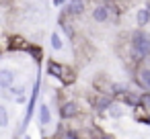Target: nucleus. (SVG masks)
<instances>
[{
	"mask_svg": "<svg viewBox=\"0 0 150 139\" xmlns=\"http://www.w3.org/2000/svg\"><path fill=\"white\" fill-rule=\"evenodd\" d=\"M129 43L134 51V66H142V61L150 57V35L142 29H136L129 35Z\"/></svg>",
	"mask_w": 150,
	"mask_h": 139,
	"instance_id": "1",
	"label": "nucleus"
},
{
	"mask_svg": "<svg viewBox=\"0 0 150 139\" xmlns=\"http://www.w3.org/2000/svg\"><path fill=\"white\" fill-rule=\"evenodd\" d=\"M45 72L50 76H54L56 80H60L62 84H72L76 80V72L68 66V64H62V61H56V59H50L47 66H45Z\"/></svg>",
	"mask_w": 150,
	"mask_h": 139,
	"instance_id": "2",
	"label": "nucleus"
},
{
	"mask_svg": "<svg viewBox=\"0 0 150 139\" xmlns=\"http://www.w3.org/2000/svg\"><path fill=\"white\" fill-rule=\"evenodd\" d=\"M111 17H115V15H113V6H111V2L95 4L93 10H91V19H93L95 23H107Z\"/></svg>",
	"mask_w": 150,
	"mask_h": 139,
	"instance_id": "3",
	"label": "nucleus"
},
{
	"mask_svg": "<svg viewBox=\"0 0 150 139\" xmlns=\"http://www.w3.org/2000/svg\"><path fill=\"white\" fill-rule=\"evenodd\" d=\"M82 115V110H80V104L76 102V100H66L64 104H60V117L64 119V121H72V119H78Z\"/></svg>",
	"mask_w": 150,
	"mask_h": 139,
	"instance_id": "4",
	"label": "nucleus"
},
{
	"mask_svg": "<svg viewBox=\"0 0 150 139\" xmlns=\"http://www.w3.org/2000/svg\"><path fill=\"white\" fill-rule=\"evenodd\" d=\"M84 10H86V2H82V0H72V2H68L64 6L62 17H66V19H80L84 15Z\"/></svg>",
	"mask_w": 150,
	"mask_h": 139,
	"instance_id": "5",
	"label": "nucleus"
},
{
	"mask_svg": "<svg viewBox=\"0 0 150 139\" xmlns=\"http://www.w3.org/2000/svg\"><path fill=\"white\" fill-rule=\"evenodd\" d=\"M113 102H115V98L113 96H107V94H99L97 92V94L91 96V104H93L95 112H107Z\"/></svg>",
	"mask_w": 150,
	"mask_h": 139,
	"instance_id": "6",
	"label": "nucleus"
},
{
	"mask_svg": "<svg viewBox=\"0 0 150 139\" xmlns=\"http://www.w3.org/2000/svg\"><path fill=\"white\" fill-rule=\"evenodd\" d=\"M136 84L150 92V64H142L136 70Z\"/></svg>",
	"mask_w": 150,
	"mask_h": 139,
	"instance_id": "7",
	"label": "nucleus"
},
{
	"mask_svg": "<svg viewBox=\"0 0 150 139\" xmlns=\"http://www.w3.org/2000/svg\"><path fill=\"white\" fill-rule=\"evenodd\" d=\"M95 90L99 94H107V96H113V86L115 82H111L107 76H95Z\"/></svg>",
	"mask_w": 150,
	"mask_h": 139,
	"instance_id": "8",
	"label": "nucleus"
},
{
	"mask_svg": "<svg viewBox=\"0 0 150 139\" xmlns=\"http://www.w3.org/2000/svg\"><path fill=\"white\" fill-rule=\"evenodd\" d=\"M15 80H17V74L11 68H2V70H0V86H2L4 90H11L15 86Z\"/></svg>",
	"mask_w": 150,
	"mask_h": 139,
	"instance_id": "9",
	"label": "nucleus"
},
{
	"mask_svg": "<svg viewBox=\"0 0 150 139\" xmlns=\"http://www.w3.org/2000/svg\"><path fill=\"white\" fill-rule=\"evenodd\" d=\"M8 45H11L13 51H27V49L31 47L21 35H8Z\"/></svg>",
	"mask_w": 150,
	"mask_h": 139,
	"instance_id": "10",
	"label": "nucleus"
},
{
	"mask_svg": "<svg viewBox=\"0 0 150 139\" xmlns=\"http://www.w3.org/2000/svg\"><path fill=\"white\" fill-rule=\"evenodd\" d=\"M134 112H132V117L138 121V123H144V125H150V112H148V108L144 106V104H138L136 108H132Z\"/></svg>",
	"mask_w": 150,
	"mask_h": 139,
	"instance_id": "11",
	"label": "nucleus"
},
{
	"mask_svg": "<svg viewBox=\"0 0 150 139\" xmlns=\"http://www.w3.org/2000/svg\"><path fill=\"white\" fill-rule=\"evenodd\" d=\"M136 23L138 27H146L150 23V2H146L138 13H136Z\"/></svg>",
	"mask_w": 150,
	"mask_h": 139,
	"instance_id": "12",
	"label": "nucleus"
},
{
	"mask_svg": "<svg viewBox=\"0 0 150 139\" xmlns=\"http://www.w3.org/2000/svg\"><path fill=\"white\" fill-rule=\"evenodd\" d=\"M105 115H107L109 119H121V117L125 115V106H123L121 102H117V100H115V102L109 106V110H107Z\"/></svg>",
	"mask_w": 150,
	"mask_h": 139,
	"instance_id": "13",
	"label": "nucleus"
},
{
	"mask_svg": "<svg viewBox=\"0 0 150 139\" xmlns=\"http://www.w3.org/2000/svg\"><path fill=\"white\" fill-rule=\"evenodd\" d=\"M39 123H41V127H47L52 123V110L47 104H39Z\"/></svg>",
	"mask_w": 150,
	"mask_h": 139,
	"instance_id": "14",
	"label": "nucleus"
},
{
	"mask_svg": "<svg viewBox=\"0 0 150 139\" xmlns=\"http://www.w3.org/2000/svg\"><path fill=\"white\" fill-rule=\"evenodd\" d=\"M50 43H52V49H54V51H62V47H64L62 37H60L58 33H52V35H50Z\"/></svg>",
	"mask_w": 150,
	"mask_h": 139,
	"instance_id": "15",
	"label": "nucleus"
},
{
	"mask_svg": "<svg viewBox=\"0 0 150 139\" xmlns=\"http://www.w3.org/2000/svg\"><path fill=\"white\" fill-rule=\"evenodd\" d=\"M27 53H29V55H33V57H35V61H41V55H43V53H41V49H39L37 45H31V47L27 49Z\"/></svg>",
	"mask_w": 150,
	"mask_h": 139,
	"instance_id": "16",
	"label": "nucleus"
},
{
	"mask_svg": "<svg viewBox=\"0 0 150 139\" xmlns=\"http://www.w3.org/2000/svg\"><path fill=\"white\" fill-rule=\"evenodd\" d=\"M0 125L2 127L8 125V110H6V106H0Z\"/></svg>",
	"mask_w": 150,
	"mask_h": 139,
	"instance_id": "17",
	"label": "nucleus"
},
{
	"mask_svg": "<svg viewBox=\"0 0 150 139\" xmlns=\"http://www.w3.org/2000/svg\"><path fill=\"white\" fill-rule=\"evenodd\" d=\"M140 104H144L146 108H150V92H144L142 94V102Z\"/></svg>",
	"mask_w": 150,
	"mask_h": 139,
	"instance_id": "18",
	"label": "nucleus"
},
{
	"mask_svg": "<svg viewBox=\"0 0 150 139\" xmlns=\"http://www.w3.org/2000/svg\"><path fill=\"white\" fill-rule=\"evenodd\" d=\"M23 139H31V137H23Z\"/></svg>",
	"mask_w": 150,
	"mask_h": 139,
	"instance_id": "19",
	"label": "nucleus"
},
{
	"mask_svg": "<svg viewBox=\"0 0 150 139\" xmlns=\"http://www.w3.org/2000/svg\"><path fill=\"white\" fill-rule=\"evenodd\" d=\"M148 64H150V61H148Z\"/></svg>",
	"mask_w": 150,
	"mask_h": 139,
	"instance_id": "20",
	"label": "nucleus"
}]
</instances>
